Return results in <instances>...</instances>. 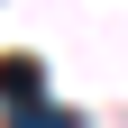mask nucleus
Wrapping results in <instances>:
<instances>
[{
  "instance_id": "2",
  "label": "nucleus",
  "mask_w": 128,
  "mask_h": 128,
  "mask_svg": "<svg viewBox=\"0 0 128 128\" xmlns=\"http://www.w3.org/2000/svg\"><path fill=\"white\" fill-rule=\"evenodd\" d=\"M9 128H73L64 110H46V101H28V110H9Z\"/></svg>"
},
{
  "instance_id": "1",
  "label": "nucleus",
  "mask_w": 128,
  "mask_h": 128,
  "mask_svg": "<svg viewBox=\"0 0 128 128\" xmlns=\"http://www.w3.org/2000/svg\"><path fill=\"white\" fill-rule=\"evenodd\" d=\"M37 92H46V64L37 55H0V110H28Z\"/></svg>"
}]
</instances>
